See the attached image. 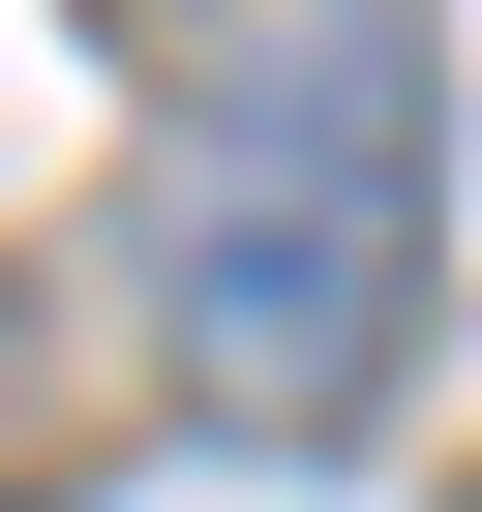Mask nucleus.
<instances>
[{
	"label": "nucleus",
	"mask_w": 482,
	"mask_h": 512,
	"mask_svg": "<svg viewBox=\"0 0 482 512\" xmlns=\"http://www.w3.org/2000/svg\"><path fill=\"white\" fill-rule=\"evenodd\" d=\"M422 272H452V91L392 0H302V31H241L181 121H151V332L211 422H392L422 392Z\"/></svg>",
	"instance_id": "obj_1"
},
{
	"label": "nucleus",
	"mask_w": 482,
	"mask_h": 512,
	"mask_svg": "<svg viewBox=\"0 0 482 512\" xmlns=\"http://www.w3.org/2000/svg\"><path fill=\"white\" fill-rule=\"evenodd\" d=\"M31 452H61V302L0 272V482H31Z\"/></svg>",
	"instance_id": "obj_2"
}]
</instances>
